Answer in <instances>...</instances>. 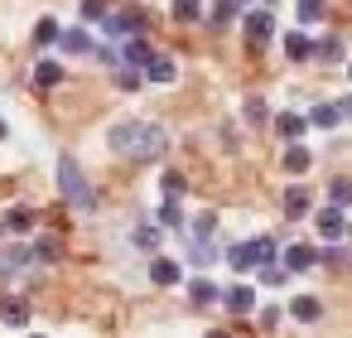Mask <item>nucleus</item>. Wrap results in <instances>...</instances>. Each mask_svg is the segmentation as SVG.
Segmentation results:
<instances>
[{
  "mask_svg": "<svg viewBox=\"0 0 352 338\" xmlns=\"http://www.w3.org/2000/svg\"><path fill=\"white\" fill-rule=\"evenodd\" d=\"M107 145H111V155H121V160L150 165V160H160V155L169 150V131L155 126V121H116V126L107 131Z\"/></svg>",
  "mask_w": 352,
  "mask_h": 338,
  "instance_id": "nucleus-1",
  "label": "nucleus"
},
{
  "mask_svg": "<svg viewBox=\"0 0 352 338\" xmlns=\"http://www.w3.org/2000/svg\"><path fill=\"white\" fill-rule=\"evenodd\" d=\"M58 189H63V198H68L78 213H92V208H97V193H92V184H87V174H82V165H78L73 155L58 160Z\"/></svg>",
  "mask_w": 352,
  "mask_h": 338,
  "instance_id": "nucleus-2",
  "label": "nucleus"
},
{
  "mask_svg": "<svg viewBox=\"0 0 352 338\" xmlns=\"http://www.w3.org/2000/svg\"><path fill=\"white\" fill-rule=\"evenodd\" d=\"M314 227H318L323 242H342V237H347V218H342L338 203H323V208L314 213Z\"/></svg>",
  "mask_w": 352,
  "mask_h": 338,
  "instance_id": "nucleus-3",
  "label": "nucleus"
},
{
  "mask_svg": "<svg viewBox=\"0 0 352 338\" xmlns=\"http://www.w3.org/2000/svg\"><path fill=\"white\" fill-rule=\"evenodd\" d=\"M241 30H246V44H270L275 39V15L270 10H246Z\"/></svg>",
  "mask_w": 352,
  "mask_h": 338,
  "instance_id": "nucleus-4",
  "label": "nucleus"
},
{
  "mask_svg": "<svg viewBox=\"0 0 352 338\" xmlns=\"http://www.w3.org/2000/svg\"><path fill=\"white\" fill-rule=\"evenodd\" d=\"M150 54H155V44H150L145 34H126V44H121V63L145 68V63H150Z\"/></svg>",
  "mask_w": 352,
  "mask_h": 338,
  "instance_id": "nucleus-5",
  "label": "nucleus"
},
{
  "mask_svg": "<svg viewBox=\"0 0 352 338\" xmlns=\"http://www.w3.org/2000/svg\"><path fill=\"white\" fill-rule=\"evenodd\" d=\"M285 266H289V271H314V266H318V246L289 242V246H285Z\"/></svg>",
  "mask_w": 352,
  "mask_h": 338,
  "instance_id": "nucleus-6",
  "label": "nucleus"
},
{
  "mask_svg": "<svg viewBox=\"0 0 352 338\" xmlns=\"http://www.w3.org/2000/svg\"><path fill=\"white\" fill-rule=\"evenodd\" d=\"M289 319L318 324V319H323V299H318V295H294V299H289Z\"/></svg>",
  "mask_w": 352,
  "mask_h": 338,
  "instance_id": "nucleus-7",
  "label": "nucleus"
},
{
  "mask_svg": "<svg viewBox=\"0 0 352 338\" xmlns=\"http://www.w3.org/2000/svg\"><path fill=\"white\" fill-rule=\"evenodd\" d=\"M102 25H107V34H111V39H126V34H140V30H145V20H140L135 10H131V15H111V10H107V20H102Z\"/></svg>",
  "mask_w": 352,
  "mask_h": 338,
  "instance_id": "nucleus-8",
  "label": "nucleus"
},
{
  "mask_svg": "<svg viewBox=\"0 0 352 338\" xmlns=\"http://www.w3.org/2000/svg\"><path fill=\"white\" fill-rule=\"evenodd\" d=\"M150 280H155V285H179V280H184V266L169 261V256H155V261H150Z\"/></svg>",
  "mask_w": 352,
  "mask_h": 338,
  "instance_id": "nucleus-9",
  "label": "nucleus"
},
{
  "mask_svg": "<svg viewBox=\"0 0 352 338\" xmlns=\"http://www.w3.org/2000/svg\"><path fill=\"white\" fill-rule=\"evenodd\" d=\"M222 304H227V314H236V319H241V314H251V309H256V295H251V285H232V290L222 295Z\"/></svg>",
  "mask_w": 352,
  "mask_h": 338,
  "instance_id": "nucleus-10",
  "label": "nucleus"
},
{
  "mask_svg": "<svg viewBox=\"0 0 352 338\" xmlns=\"http://www.w3.org/2000/svg\"><path fill=\"white\" fill-rule=\"evenodd\" d=\"M140 73H145V83H174V73H179V68H174V59H164V54H150V63H145Z\"/></svg>",
  "mask_w": 352,
  "mask_h": 338,
  "instance_id": "nucleus-11",
  "label": "nucleus"
},
{
  "mask_svg": "<svg viewBox=\"0 0 352 338\" xmlns=\"http://www.w3.org/2000/svg\"><path fill=\"white\" fill-rule=\"evenodd\" d=\"M227 266H232L236 275L256 271V251H251V242H236V246H227Z\"/></svg>",
  "mask_w": 352,
  "mask_h": 338,
  "instance_id": "nucleus-12",
  "label": "nucleus"
},
{
  "mask_svg": "<svg viewBox=\"0 0 352 338\" xmlns=\"http://www.w3.org/2000/svg\"><path fill=\"white\" fill-rule=\"evenodd\" d=\"M314 59H323V63H342V59H347V49H342V39H338V34H323V39L314 44Z\"/></svg>",
  "mask_w": 352,
  "mask_h": 338,
  "instance_id": "nucleus-13",
  "label": "nucleus"
},
{
  "mask_svg": "<svg viewBox=\"0 0 352 338\" xmlns=\"http://www.w3.org/2000/svg\"><path fill=\"white\" fill-rule=\"evenodd\" d=\"M275 131H280V140H299V136L309 131V116H294V112H285V116H275Z\"/></svg>",
  "mask_w": 352,
  "mask_h": 338,
  "instance_id": "nucleus-14",
  "label": "nucleus"
},
{
  "mask_svg": "<svg viewBox=\"0 0 352 338\" xmlns=\"http://www.w3.org/2000/svg\"><path fill=\"white\" fill-rule=\"evenodd\" d=\"M280 213H285V218H309V193H304V189H285Z\"/></svg>",
  "mask_w": 352,
  "mask_h": 338,
  "instance_id": "nucleus-15",
  "label": "nucleus"
},
{
  "mask_svg": "<svg viewBox=\"0 0 352 338\" xmlns=\"http://www.w3.org/2000/svg\"><path fill=\"white\" fill-rule=\"evenodd\" d=\"M160 227H188V218H184V208H179V193H164V203H160Z\"/></svg>",
  "mask_w": 352,
  "mask_h": 338,
  "instance_id": "nucleus-16",
  "label": "nucleus"
},
{
  "mask_svg": "<svg viewBox=\"0 0 352 338\" xmlns=\"http://www.w3.org/2000/svg\"><path fill=\"white\" fill-rule=\"evenodd\" d=\"M58 44H63V54H92L87 30H58Z\"/></svg>",
  "mask_w": 352,
  "mask_h": 338,
  "instance_id": "nucleus-17",
  "label": "nucleus"
},
{
  "mask_svg": "<svg viewBox=\"0 0 352 338\" xmlns=\"http://www.w3.org/2000/svg\"><path fill=\"white\" fill-rule=\"evenodd\" d=\"M285 169H289V174H309V169H314V155H309L304 145L289 140V150H285Z\"/></svg>",
  "mask_w": 352,
  "mask_h": 338,
  "instance_id": "nucleus-18",
  "label": "nucleus"
},
{
  "mask_svg": "<svg viewBox=\"0 0 352 338\" xmlns=\"http://www.w3.org/2000/svg\"><path fill=\"white\" fill-rule=\"evenodd\" d=\"M0 319H6L10 328H25L30 324V304L25 299H6V304H0Z\"/></svg>",
  "mask_w": 352,
  "mask_h": 338,
  "instance_id": "nucleus-19",
  "label": "nucleus"
},
{
  "mask_svg": "<svg viewBox=\"0 0 352 338\" xmlns=\"http://www.w3.org/2000/svg\"><path fill=\"white\" fill-rule=\"evenodd\" d=\"M285 59L289 63H304V59H314V44L304 34H285Z\"/></svg>",
  "mask_w": 352,
  "mask_h": 338,
  "instance_id": "nucleus-20",
  "label": "nucleus"
},
{
  "mask_svg": "<svg viewBox=\"0 0 352 338\" xmlns=\"http://www.w3.org/2000/svg\"><path fill=\"white\" fill-rule=\"evenodd\" d=\"M309 126H318V131H333V126H342V116H338V107L318 102V107L309 112Z\"/></svg>",
  "mask_w": 352,
  "mask_h": 338,
  "instance_id": "nucleus-21",
  "label": "nucleus"
},
{
  "mask_svg": "<svg viewBox=\"0 0 352 338\" xmlns=\"http://www.w3.org/2000/svg\"><path fill=\"white\" fill-rule=\"evenodd\" d=\"M34 83H39V87H58V83H63V68H58L54 59H44V63H34Z\"/></svg>",
  "mask_w": 352,
  "mask_h": 338,
  "instance_id": "nucleus-22",
  "label": "nucleus"
},
{
  "mask_svg": "<svg viewBox=\"0 0 352 338\" xmlns=\"http://www.w3.org/2000/svg\"><path fill=\"white\" fill-rule=\"evenodd\" d=\"M140 83H145V73H140V68L116 63V87H121V92H140Z\"/></svg>",
  "mask_w": 352,
  "mask_h": 338,
  "instance_id": "nucleus-23",
  "label": "nucleus"
},
{
  "mask_svg": "<svg viewBox=\"0 0 352 338\" xmlns=\"http://www.w3.org/2000/svg\"><path fill=\"white\" fill-rule=\"evenodd\" d=\"M188 299H193V304H212V299H222V295H217V285L203 275V280H188Z\"/></svg>",
  "mask_w": 352,
  "mask_h": 338,
  "instance_id": "nucleus-24",
  "label": "nucleus"
},
{
  "mask_svg": "<svg viewBox=\"0 0 352 338\" xmlns=\"http://www.w3.org/2000/svg\"><path fill=\"white\" fill-rule=\"evenodd\" d=\"M188 261H193V266H212V261H217L212 237H208V242H188Z\"/></svg>",
  "mask_w": 352,
  "mask_h": 338,
  "instance_id": "nucleus-25",
  "label": "nucleus"
},
{
  "mask_svg": "<svg viewBox=\"0 0 352 338\" xmlns=\"http://www.w3.org/2000/svg\"><path fill=\"white\" fill-rule=\"evenodd\" d=\"M241 116H246L251 126H265V121H270V112H265V102H261V97H246V107H241Z\"/></svg>",
  "mask_w": 352,
  "mask_h": 338,
  "instance_id": "nucleus-26",
  "label": "nucleus"
},
{
  "mask_svg": "<svg viewBox=\"0 0 352 338\" xmlns=\"http://www.w3.org/2000/svg\"><path fill=\"white\" fill-rule=\"evenodd\" d=\"M188 232H193V242H208V237H212V232H217V218H212V213H198V218H193V227H188Z\"/></svg>",
  "mask_w": 352,
  "mask_h": 338,
  "instance_id": "nucleus-27",
  "label": "nucleus"
},
{
  "mask_svg": "<svg viewBox=\"0 0 352 338\" xmlns=\"http://www.w3.org/2000/svg\"><path fill=\"white\" fill-rule=\"evenodd\" d=\"M251 251H256V266H270L275 261V237H251Z\"/></svg>",
  "mask_w": 352,
  "mask_h": 338,
  "instance_id": "nucleus-28",
  "label": "nucleus"
},
{
  "mask_svg": "<svg viewBox=\"0 0 352 338\" xmlns=\"http://www.w3.org/2000/svg\"><path fill=\"white\" fill-rule=\"evenodd\" d=\"M328 203L347 208V203H352V179H333V184H328Z\"/></svg>",
  "mask_w": 352,
  "mask_h": 338,
  "instance_id": "nucleus-29",
  "label": "nucleus"
},
{
  "mask_svg": "<svg viewBox=\"0 0 352 338\" xmlns=\"http://www.w3.org/2000/svg\"><path fill=\"white\" fill-rule=\"evenodd\" d=\"M241 15V0H217V10H212V25H232Z\"/></svg>",
  "mask_w": 352,
  "mask_h": 338,
  "instance_id": "nucleus-30",
  "label": "nucleus"
},
{
  "mask_svg": "<svg viewBox=\"0 0 352 338\" xmlns=\"http://www.w3.org/2000/svg\"><path fill=\"white\" fill-rule=\"evenodd\" d=\"M294 15H299L304 25H318V20H323V0H299Z\"/></svg>",
  "mask_w": 352,
  "mask_h": 338,
  "instance_id": "nucleus-31",
  "label": "nucleus"
},
{
  "mask_svg": "<svg viewBox=\"0 0 352 338\" xmlns=\"http://www.w3.org/2000/svg\"><path fill=\"white\" fill-rule=\"evenodd\" d=\"M30 222H34L30 208H10V213H6V227H10V232H30Z\"/></svg>",
  "mask_w": 352,
  "mask_h": 338,
  "instance_id": "nucleus-32",
  "label": "nucleus"
},
{
  "mask_svg": "<svg viewBox=\"0 0 352 338\" xmlns=\"http://www.w3.org/2000/svg\"><path fill=\"white\" fill-rule=\"evenodd\" d=\"M131 242H135L140 251H155V246H160V227H135V237H131Z\"/></svg>",
  "mask_w": 352,
  "mask_h": 338,
  "instance_id": "nucleus-33",
  "label": "nucleus"
},
{
  "mask_svg": "<svg viewBox=\"0 0 352 338\" xmlns=\"http://www.w3.org/2000/svg\"><path fill=\"white\" fill-rule=\"evenodd\" d=\"M82 20L87 25H102L107 20V0H82Z\"/></svg>",
  "mask_w": 352,
  "mask_h": 338,
  "instance_id": "nucleus-34",
  "label": "nucleus"
},
{
  "mask_svg": "<svg viewBox=\"0 0 352 338\" xmlns=\"http://www.w3.org/2000/svg\"><path fill=\"white\" fill-rule=\"evenodd\" d=\"M34 39H39V44H58V25H54V20H39V25H34Z\"/></svg>",
  "mask_w": 352,
  "mask_h": 338,
  "instance_id": "nucleus-35",
  "label": "nucleus"
},
{
  "mask_svg": "<svg viewBox=\"0 0 352 338\" xmlns=\"http://www.w3.org/2000/svg\"><path fill=\"white\" fill-rule=\"evenodd\" d=\"M285 280H289V275H285L275 261H270V266H261V285H270V290H275V285H285Z\"/></svg>",
  "mask_w": 352,
  "mask_h": 338,
  "instance_id": "nucleus-36",
  "label": "nucleus"
},
{
  "mask_svg": "<svg viewBox=\"0 0 352 338\" xmlns=\"http://www.w3.org/2000/svg\"><path fill=\"white\" fill-rule=\"evenodd\" d=\"M174 20L193 25V20H198V0H179V6H174Z\"/></svg>",
  "mask_w": 352,
  "mask_h": 338,
  "instance_id": "nucleus-37",
  "label": "nucleus"
},
{
  "mask_svg": "<svg viewBox=\"0 0 352 338\" xmlns=\"http://www.w3.org/2000/svg\"><path fill=\"white\" fill-rule=\"evenodd\" d=\"M97 59H102L107 68H116V63H121V44H102V49H97Z\"/></svg>",
  "mask_w": 352,
  "mask_h": 338,
  "instance_id": "nucleus-38",
  "label": "nucleus"
},
{
  "mask_svg": "<svg viewBox=\"0 0 352 338\" xmlns=\"http://www.w3.org/2000/svg\"><path fill=\"white\" fill-rule=\"evenodd\" d=\"M160 184H164V193H184V179H179V174H174V169H169V174H164V179H160Z\"/></svg>",
  "mask_w": 352,
  "mask_h": 338,
  "instance_id": "nucleus-39",
  "label": "nucleus"
},
{
  "mask_svg": "<svg viewBox=\"0 0 352 338\" xmlns=\"http://www.w3.org/2000/svg\"><path fill=\"white\" fill-rule=\"evenodd\" d=\"M338 116H342V121H352V97H342V102H338Z\"/></svg>",
  "mask_w": 352,
  "mask_h": 338,
  "instance_id": "nucleus-40",
  "label": "nucleus"
},
{
  "mask_svg": "<svg viewBox=\"0 0 352 338\" xmlns=\"http://www.w3.org/2000/svg\"><path fill=\"white\" fill-rule=\"evenodd\" d=\"M6 136H10V126H6V121H0V140H6Z\"/></svg>",
  "mask_w": 352,
  "mask_h": 338,
  "instance_id": "nucleus-41",
  "label": "nucleus"
},
{
  "mask_svg": "<svg viewBox=\"0 0 352 338\" xmlns=\"http://www.w3.org/2000/svg\"><path fill=\"white\" fill-rule=\"evenodd\" d=\"M347 73H352V63H347Z\"/></svg>",
  "mask_w": 352,
  "mask_h": 338,
  "instance_id": "nucleus-42",
  "label": "nucleus"
},
{
  "mask_svg": "<svg viewBox=\"0 0 352 338\" xmlns=\"http://www.w3.org/2000/svg\"><path fill=\"white\" fill-rule=\"evenodd\" d=\"M347 237H352V227H347Z\"/></svg>",
  "mask_w": 352,
  "mask_h": 338,
  "instance_id": "nucleus-43",
  "label": "nucleus"
},
{
  "mask_svg": "<svg viewBox=\"0 0 352 338\" xmlns=\"http://www.w3.org/2000/svg\"><path fill=\"white\" fill-rule=\"evenodd\" d=\"M265 6H270V0H265Z\"/></svg>",
  "mask_w": 352,
  "mask_h": 338,
  "instance_id": "nucleus-44",
  "label": "nucleus"
}]
</instances>
